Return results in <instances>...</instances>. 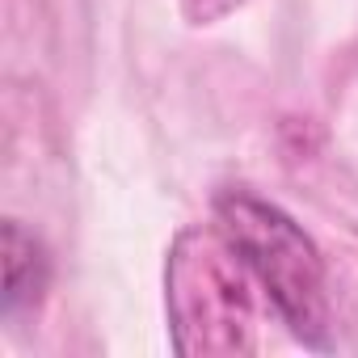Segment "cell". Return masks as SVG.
I'll return each mask as SVG.
<instances>
[{
  "label": "cell",
  "mask_w": 358,
  "mask_h": 358,
  "mask_svg": "<svg viewBox=\"0 0 358 358\" xmlns=\"http://www.w3.org/2000/svg\"><path fill=\"white\" fill-rule=\"evenodd\" d=\"M0 257H5V316H17L22 308H34L43 299L51 266L43 245L17 220H9L0 232Z\"/></svg>",
  "instance_id": "3"
},
{
  "label": "cell",
  "mask_w": 358,
  "mask_h": 358,
  "mask_svg": "<svg viewBox=\"0 0 358 358\" xmlns=\"http://www.w3.org/2000/svg\"><path fill=\"white\" fill-rule=\"evenodd\" d=\"M236 5H241V0H182L186 17H190V22H199V26H207V22H215V17L232 13Z\"/></svg>",
  "instance_id": "4"
},
{
  "label": "cell",
  "mask_w": 358,
  "mask_h": 358,
  "mask_svg": "<svg viewBox=\"0 0 358 358\" xmlns=\"http://www.w3.org/2000/svg\"><path fill=\"white\" fill-rule=\"evenodd\" d=\"M215 228L249 262V270L266 287V299L282 316V324H291V333L303 337L308 345L324 350L329 282H324V262L316 245L299 232V224L257 194L228 190L215 199Z\"/></svg>",
  "instance_id": "2"
},
{
  "label": "cell",
  "mask_w": 358,
  "mask_h": 358,
  "mask_svg": "<svg viewBox=\"0 0 358 358\" xmlns=\"http://www.w3.org/2000/svg\"><path fill=\"white\" fill-rule=\"evenodd\" d=\"M169 316L182 354H249L257 329V299L266 291L249 262L220 228L182 232L164 270Z\"/></svg>",
  "instance_id": "1"
}]
</instances>
